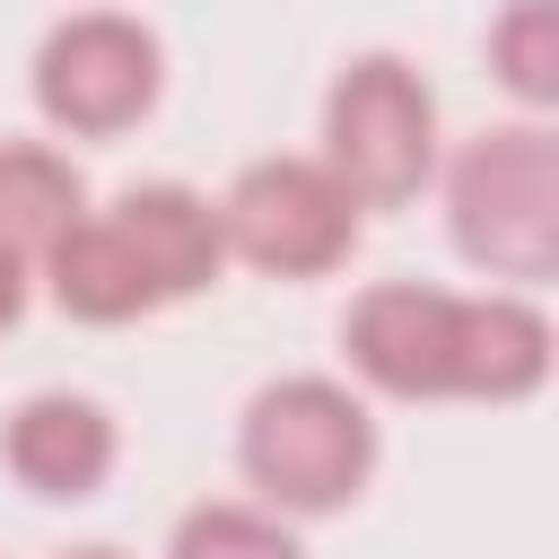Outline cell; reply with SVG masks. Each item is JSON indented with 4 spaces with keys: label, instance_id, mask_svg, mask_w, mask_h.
Segmentation results:
<instances>
[{
    "label": "cell",
    "instance_id": "obj_1",
    "mask_svg": "<svg viewBox=\"0 0 559 559\" xmlns=\"http://www.w3.org/2000/svg\"><path fill=\"white\" fill-rule=\"evenodd\" d=\"M349 367L393 393V402H524L550 376V323L533 297L515 288H419V280H384L349 306L341 323Z\"/></svg>",
    "mask_w": 559,
    "mask_h": 559
},
{
    "label": "cell",
    "instance_id": "obj_2",
    "mask_svg": "<svg viewBox=\"0 0 559 559\" xmlns=\"http://www.w3.org/2000/svg\"><path fill=\"white\" fill-rule=\"evenodd\" d=\"M236 463H245V480L262 489L271 515H332L376 472V419L332 376H280L245 402Z\"/></svg>",
    "mask_w": 559,
    "mask_h": 559
},
{
    "label": "cell",
    "instance_id": "obj_3",
    "mask_svg": "<svg viewBox=\"0 0 559 559\" xmlns=\"http://www.w3.org/2000/svg\"><path fill=\"white\" fill-rule=\"evenodd\" d=\"M445 227L454 253L480 262L489 280H550L559 271V140L542 122L480 131L445 166Z\"/></svg>",
    "mask_w": 559,
    "mask_h": 559
},
{
    "label": "cell",
    "instance_id": "obj_4",
    "mask_svg": "<svg viewBox=\"0 0 559 559\" xmlns=\"http://www.w3.org/2000/svg\"><path fill=\"white\" fill-rule=\"evenodd\" d=\"M323 166L358 210H393L437 175V96L402 52H358L323 96Z\"/></svg>",
    "mask_w": 559,
    "mask_h": 559
},
{
    "label": "cell",
    "instance_id": "obj_5",
    "mask_svg": "<svg viewBox=\"0 0 559 559\" xmlns=\"http://www.w3.org/2000/svg\"><path fill=\"white\" fill-rule=\"evenodd\" d=\"M218 236L271 280H323L358 245V201L323 157H253L218 201Z\"/></svg>",
    "mask_w": 559,
    "mask_h": 559
},
{
    "label": "cell",
    "instance_id": "obj_6",
    "mask_svg": "<svg viewBox=\"0 0 559 559\" xmlns=\"http://www.w3.org/2000/svg\"><path fill=\"white\" fill-rule=\"evenodd\" d=\"M157 79H166V52L122 9H79L35 44V105L52 131H79V140L131 131L157 105Z\"/></svg>",
    "mask_w": 559,
    "mask_h": 559
},
{
    "label": "cell",
    "instance_id": "obj_7",
    "mask_svg": "<svg viewBox=\"0 0 559 559\" xmlns=\"http://www.w3.org/2000/svg\"><path fill=\"white\" fill-rule=\"evenodd\" d=\"M114 454H122L114 411L87 402V393H26L9 411V428H0V463L35 498H96Z\"/></svg>",
    "mask_w": 559,
    "mask_h": 559
},
{
    "label": "cell",
    "instance_id": "obj_8",
    "mask_svg": "<svg viewBox=\"0 0 559 559\" xmlns=\"http://www.w3.org/2000/svg\"><path fill=\"white\" fill-rule=\"evenodd\" d=\"M114 236L131 245V262L148 271L157 306L175 297H201L218 271H227V236H218V201H201L192 183H131L114 210Z\"/></svg>",
    "mask_w": 559,
    "mask_h": 559
},
{
    "label": "cell",
    "instance_id": "obj_9",
    "mask_svg": "<svg viewBox=\"0 0 559 559\" xmlns=\"http://www.w3.org/2000/svg\"><path fill=\"white\" fill-rule=\"evenodd\" d=\"M44 280H52V306L70 323H131L157 306L148 271L131 262V245L114 236V218H79L52 253H44Z\"/></svg>",
    "mask_w": 559,
    "mask_h": 559
},
{
    "label": "cell",
    "instance_id": "obj_10",
    "mask_svg": "<svg viewBox=\"0 0 559 559\" xmlns=\"http://www.w3.org/2000/svg\"><path fill=\"white\" fill-rule=\"evenodd\" d=\"M79 218H87L79 166L44 140H0V245L17 262H44Z\"/></svg>",
    "mask_w": 559,
    "mask_h": 559
},
{
    "label": "cell",
    "instance_id": "obj_11",
    "mask_svg": "<svg viewBox=\"0 0 559 559\" xmlns=\"http://www.w3.org/2000/svg\"><path fill=\"white\" fill-rule=\"evenodd\" d=\"M489 70L524 105H559V9L550 0H507L489 26Z\"/></svg>",
    "mask_w": 559,
    "mask_h": 559
},
{
    "label": "cell",
    "instance_id": "obj_12",
    "mask_svg": "<svg viewBox=\"0 0 559 559\" xmlns=\"http://www.w3.org/2000/svg\"><path fill=\"white\" fill-rule=\"evenodd\" d=\"M166 559H306L297 533L271 515V507H236V498H210L175 524Z\"/></svg>",
    "mask_w": 559,
    "mask_h": 559
},
{
    "label": "cell",
    "instance_id": "obj_13",
    "mask_svg": "<svg viewBox=\"0 0 559 559\" xmlns=\"http://www.w3.org/2000/svg\"><path fill=\"white\" fill-rule=\"evenodd\" d=\"M17 314H26V262H17L9 245H0V332H9Z\"/></svg>",
    "mask_w": 559,
    "mask_h": 559
},
{
    "label": "cell",
    "instance_id": "obj_14",
    "mask_svg": "<svg viewBox=\"0 0 559 559\" xmlns=\"http://www.w3.org/2000/svg\"><path fill=\"white\" fill-rule=\"evenodd\" d=\"M61 559H122V550H105V542H87V550H61Z\"/></svg>",
    "mask_w": 559,
    "mask_h": 559
}]
</instances>
